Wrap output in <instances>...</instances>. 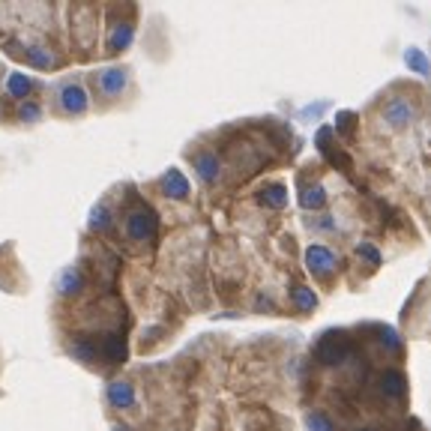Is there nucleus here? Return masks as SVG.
<instances>
[{
    "label": "nucleus",
    "mask_w": 431,
    "mask_h": 431,
    "mask_svg": "<svg viewBox=\"0 0 431 431\" xmlns=\"http://www.w3.org/2000/svg\"><path fill=\"white\" fill-rule=\"evenodd\" d=\"M129 84V69H102L93 75V87L99 99H117Z\"/></svg>",
    "instance_id": "f257e3e1"
},
{
    "label": "nucleus",
    "mask_w": 431,
    "mask_h": 431,
    "mask_svg": "<svg viewBox=\"0 0 431 431\" xmlns=\"http://www.w3.org/2000/svg\"><path fill=\"white\" fill-rule=\"evenodd\" d=\"M87 111V93L78 84H63L57 90V114L63 117H78Z\"/></svg>",
    "instance_id": "f03ea898"
},
{
    "label": "nucleus",
    "mask_w": 431,
    "mask_h": 431,
    "mask_svg": "<svg viewBox=\"0 0 431 431\" xmlns=\"http://www.w3.org/2000/svg\"><path fill=\"white\" fill-rule=\"evenodd\" d=\"M347 356V342L342 336H327L318 347V360L323 366H338V362H345Z\"/></svg>",
    "instance_id": "7ed1b4c3"
},
{
    "label": "nucleus",
    "mask_w": 431,
    "mask_h": 431,
    "mask_svg": "<svg viewBox=\"0 0 431 431\" xmlns=\"http://www.w3.org/2000/svg\"><path fill=\"white\" fill-rule=\"evenodd\" d=\"M384 120L393 129L408 126V123L413 120V105L404 102V99H393V102H386V108H384Z\"/></svg>",
    "instance_id": "20e7f679"
},
{
    "label": "nucleus",
    "mask_w": 431,
    "mask_h": 431,
    "mask_svg": "<svg viewBox=\"0 0 431 431\" xmlns=\"http://www.w3.org/2000/svg\"><path fill=\"white\" fill-rule=\"evenodd\" d=\"M305 264H309V270H312V272L323 276V272H329V270L336 267V258H333V252H329V248L312 246L309 252H305Z\"/></svg>",
    "instance_id": "39448f33"
},
{
    "label": "nucleus",
    "mask_w": 431,
    "mask_h": 431,
    "mask_svg": "<svg viewBox=\"0 0 431 431\" xmlns=\"http://www.w3.org/2000/svg\"><path fill=\"white\" fill-rule=\"evenodd\" d=\"M404 377L399 375V371H384L380 375V393L384 395H389V399H401L404 395Z\"/></svg>",
    "instance_id": "423d86ee"
},
{
    "label": "nucleus",
    "mask_w": 431,
    "mask_h": 431,
    "mask_svg": "<svg viewBox=\"0 0 431 431\" xmlns=\"http://www.w3.org/2000/svg\"><path fill=\"white\" fill-rule=\"evenodd\" d=\"M195 168H198V174H201V180H204V183H213V180L219 177V159H216L213 153H201V156H195Z\"/></svg>",
    "instance_id": "0eeeda50"
},
{
    "label": "nucleus",
    "mask_w": 431,
    "mask_h": 431,
    "mask_svg": "<svg viewBox=\"0 0 431 431\" xmlns=\"http://www.w3.org/2000/svg\"><path fill=\"white\" fill-rule=\"evenodd\" d=\"M261 201L267 204V207H272V210H281V207L288 204V192H285V186H279V183L267 186V189L261 192Z\"/></svg>",
    "instance_id": "6e6552de"
},
{
    "label": "nucleus",
    "mask_w": 431,
    "mask_h": 431,
    "mask_svg": "<svg viewBox=\"0 0 431 431\" xmlns=\"http://www.w3.org/2000/svg\"><path fill=\"white\" fill-rule=\"evenodd\" d=\"M404 63H408V69H413L417 75H428V72H431L426 54H422L419 48H408V51H404Z\"/></svg>",
    "instance_id": "1a4fd4ad"
},
{
    "label": "nucleus",
    "mask_w": 431,
    "mask_h": 431,
    "mask_svg": "<svg viewBox=\"0 0 431 431\" xmlns=\"http://www.w3.org/2000/svg\"><path fill=\"white\" fill-rule=\"evenodd\" d=\"M111 401L117 404V408H129L132 401H135V389L129 384H114L111 386Z\"/></svg>",
    "instance_id": "9d476101"
},
{
    "label": "nucleus",
    "mask_w": 431,
    "mask_h": 431,
    "mask_svg": "<svg viewBox=\"0 0 431 431\" xmlns=\"http://www.w3.org/2000/svg\"><path fill=\"white\" fill-rule=\"evenodd\" d=\"M165 189H168L171 195H177V198H186L189 195V183L183 180V174H177V171H171L168 177H165Z\"/></svg>",
    "instance_id": "9b49d317"
},
{
    "label": "nucleus",
    "mask_w": 431,
    "mask_h": 431,
    "mask_svg": "<svg viewBox=\"0 0 431 431\" xmlns=\"http://www.w3.org/2000/svg\"><path fill=\"white\" fill-rule=\"evenodd\" d=\"M323 201H327V195H323V189H321V186L305 189L303 198H300V204L305 207V210H318V207H323Z\"/></svg>",
    "instance_id": "f8f14e48"
},
{
    "label": "nucleus",
    "mask_w": 431,
    "mask_h": 431,
    "mask_svg": "<svg viewBox=\"0 0 431 431\" xmlns=\"http://www.w3.org/2000/svg\"><path fill=\"white\" fill-rule=\"evenodd\" d=\"M305 426H309V431H333V422L321 410H312L309 417H305Z\"/></svg>",
    "instance_id": "ddd939ff"
},
{
    "label": "nucleus",
    "mask_w": 431,
    "mask_h": 431,
    "mask_svg": "<svg viewBox=\"0 0 431 431\" xmlns=\"http://www.w3.org/2000/svg\"><path fill=\"white\" fill-rule=\"evenodd\" d=\"M294 303L300 305V309H314V303H318V300H314V294L309 291V288H296V291H294Z\"/></svg>",
    "instance_id": "4468645a"
},
{
    "label": "nucleus",
    "mask_w": 431,
    "mask_h": 431,
    "mask_svg": "<svg viewBox=\"0 0 431 431\" xmlns=\"http://www.w3.org/2000/svg\"><path fill=\"white\" fill-rule=\"evenodd\" d=\"M356 252H360L362 258H366V261L371 264V267H377V264H380V255H377V252H375V248H371V246H360V248H356Z\"/></svg>",
    "instance_id": "2eb2a0df"
}]
</instances>
